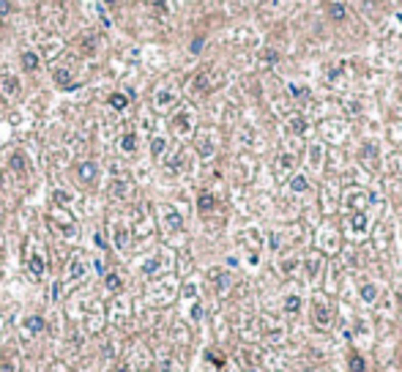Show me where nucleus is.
I'll return each mask as SVG.
<instances>
[{
  "instance_id": "nucleus-1",
  "label": "nucleus",
  "mask_w": 402,
  "mask_h": 372,
  "mask_svg": "<svg viewBox=\"0 0 402 372\" xmlns=\"http://www.w3.org/2000/svg\"><path fill=\"white\" fill-rule=\"evenodd\" d=\"M50 227L60 235V238H77L74 216L69 213V208H63V205H52L50 208Z\"/></svg>"
},
{
  "instance_id": "nucleus-2",
  "label": "nucleus",
  "mask_w": 402,
  "mask_h": 372,
  "mask_svg": "<svg viewBox=\"0 0 402 372\" xmlns=\"http://www.w3.org/2000/svg\"><path fill=\"white\" fill-rule=\"evenodd\" d=\"M66 276H69V282H80L88 276V260H85V255H72V260H69V266H66Z\"/></svg>"
},
{
  "instance_id": "nucleus-3",
  "label": "nucleus",
  "mask_w": 402,
  "mask_h": 372,
  "mask_svg": "<svg viewBox=\"0 0 402 372\" xmlns=\"http://www.w3.org/2000/svg\"><path fill=\"white\" fill-rule=\"evenodd\" d=\"M74 176L77 181H80L82 186H91V184H96V178H99V164L96 162H80L77 164V170H74Z\"/></svg>"
},
{
  "instance_id": "nucleus-4",
  "label": "nucleus",
  "mask_w": 402,
  "mask_h": 372,
  "mask_svg": "<svg viewBox=\"0 0 402 372\" xmlns=\"http://www.w3.org/2000/svg\"><path fill=\"white\" fill-rule=\"evenodd\" d=\"M129 235H131V230L123 225V222H115V225H113V244H115V247L121 249V252H123V249H129V244H131Z\"/></svg>"
},
{
  "instance_id": "nucleus-5",
  "label": "nucleus",
  "mask_w": 402,
  "mask_h": 372,
  "mask_svg": "<svg viewBox=\"0 0 402 372\" xmlns=\"http://www.w3.org/2000/svg\"><path fill=\"white\" fill-rule=\"evenodd\" d=\"M0 96H6V99H17L19 96V80L14 74L0 77Z\"/></svg>"
},
{
  "instance_id": "nucleus-6",
  "label": "nucleus",
  "mask_w": 402,
  "mask_h": 372,
  "mask_svg": "<svg viewBox=\"0 0 402 372\" xmlns=\"http://www.w3.org/2000/svg\"><path fill=\"white\" fill-rule=\"evenodd\" d=\"M52 80H55V85H58L60 91H74L77 85H80V82H74V74H72V69H55Z\"/></svg>"
},
{
  "instance_id": "nucleus-7",
  "label": "nucleus",
  "mask_w": 402,
  "mask_h": 372,
  "mask_svg": "<svg viewBox=\"0 0 402 372\" xmlns=\"http://www.w3.org/2000/svg\"><path fill=\"white\" fill-rule=\"evenodd\" d=\"M162 219H164V227H167L170 233H175L184 227V219H181V213L175 208H170V205H162Z\"/></svg>"
},
{
  "instance_id": "nucleus-8",
  "label": "nucleus",
  "mask_w": 402,
  "mask_h": 372,
  "mask_svg": "<svg viewBox=\"0 0 402 372\" xmlns=\"http://www.w3.org/2000/svg\"><path fill=\"white\" fill-rule=\"evenodd\" d=\"M312 318H315V326H320V329H328V326H331V310H328L323 301H315Z\"/></svg>"
},
{
  "instance_id": "nucleus-9",
  "label": "nucleus",
  "mask_w": 402,
  "mask_h": 372,
  "mask_svg": "<svg viewBox=\"0 0 402 372\" xmlns=\"http://www.w3.org/2000/svg\"><path fill=\"white\" fill-rule=\"evenodd\" d=\"M364 230H367V216H364V213H353V216L348 219V233H350V238H359Z\"/></svg>"
},
{
  "instance_id": "nucleus-10",
  "label": "nucleus",
  "mask_w": 402,
  "mask_h": 372,
  "mask_svg": "<svg viewBox=\"0 0 402 372\" xmlns=\"http://www.w3.org/2000/svg\"><path fill=\"white\" fill-rule=\"evenodd\" d=\"M109 194L118 197V200H126V197L131 194V184L126 178H115L113 184H109Z\"/></svg>"
},
{
  "instance_id": "nucleus-11",
  "label": "nucleus",
  "mask_w": 402,
  "mask_h": 372,
  "mask_svg": "<svg viewBox=\"0 0 402 372\" xmlns=\"http://www.w3.org/2000/svg\"><path fill=\"white\" fill-rule=\"evenodd\" d=\"M172 132H175V134H189V132H192V115H189L186 110L172 118Z\"/></svg>"
},
{
  "instance_id": "nucleus-12",
  "label": "nucleus",
  "mask_w": 402,
  "mask_h": 372,
  "mask_svg": "<svg viewBox=\"0 0 402 372\" xmlns=\"http://www.w3.org/2000/svg\"><path fill=\"white\" fill-rule=\"evenodd\" d=\"M9 167L17 172V176H28V170H30V164L25 159V154L17 151V154H11V159H9Z\"/></svg>"
},
{
  "instance_id": "nucleus-13",
  "label": "nucleus",
  "mask_w": 402,
  "mask_h": 372,
  "mask_svg": "<svg viewBox=\"0 0 402 372\" xmlns=\"http://www.w3.org/2000/svg\"><path fill=\"white\" fill-rule=\"evenodd\" d=\"M126 315H129V307L123 304V298H118V301L109 304V320L113 323H123Z\"/></svg>"
},
{
  "instance_id": "nucleus-14",
  "label": "nucleus",
  "mask_w": 402,
  "mask_h": 372,
  "mask_svg": "<svg viewBox=\"0 0 402 372\" xmlns=\"http://www.w3.org/2000/svg\"><path fill=\"white\" fill-rule=\"evenodd\" d=\"M326 9H328V17L334 19V22H342L345 17H348V9H345V3H342V0H328V6H326Z\"/></svg>"
},
{
  "instance_id": "nucleus-15",
  "label": "nucleus",
  "mask_w": 402,
  "mask_h": 372,
  "mask_svg": "<svg viewBox=\"0 0 402 372\" xmlns=\"http://www.w3.org/2000/svg\"><path fill=\"white\" fill-rule=\"evenodd\" d=\"M28 271L33 274V276H44V271H47L44 257H41V255H30V257H28Z\"/></svg>"
},
{
  "instance_id": "nucleus-16",
  "label": "nucleus",
  "mask_w": 402,
  "mask_h": 372,
  "mask_svg": "<svg viewBox=\"0 0 402 372\" xmlns=\"http://www.w3.org/2000/svg\"><path fill=\"white\" fill-rule=\"evenodd\" d=\"M25 329L30 331V334H41V331L47 329V320L41 318V315H30V318H25Z\"/></svg>"
},
{
  "instance_id": "nucleus-17",
  "label": "nucleus",
  "mask_w": 402,
  "mask_h": 372,
  "mask_svg": "<svg viewBox=\"0 0 402 372\" xmlns=\"http://www.w3.org/2000/svg\"><path fill=\"white\" fill-rule=\"evenodd\" d=\"M214 205H216V197L214 194H211V192H200V197H197V208H200V213L214 211Z\"/></svg>"
},
{
  "instance_id": "nucleus-18",
  "label": "nucleus",
  "mask_w": 402,
  "mask_h": 372,
  "mask_svg": "<svg viewBox=\"0 0 402 372\" xmlns=\"http://www.w3.org/2000/svg\"><path fill=\"white\" fill-rule=\"evenodd\" d=\"M153 101H156V107H159V110H167V107L175 104V93H170V91H159V93L153 96Z\"/></svg>"
},
{
  "instance_id": "nucleus-19",
  "label": "nucleus",
  "mask_w": 402,
  "mask_h": 372,
  "mask_svg": "<svg viewBox=\"0 0 402 372\" xmlns=\"http://www.w3.org/2000/svg\"><path fill=\"white\" fill-rule=\"evenodd\" d=\"M121 151L123 154H134V151H137V134H134V132H126L123 137H121Z\"/></svg>"
},
{
  "instance_id": "nucleus-20",
  "label": "nucleus",
  "mask_w": 402,
  "mask_h": 372,
  "mask_svg": "<svg viewBox=\"0 0 402 372\" xmlns=\"http://www.w3.org/2000/svg\"><path fill=\"white\" fill-rule=\"evenodd\" d=\"M104 285H107V290H109V293H121V290H123V279H121V276H118L115 271L104 274Z\"/></svg>"
},
{
  "instance_id": "nucleus-21",
  "label": "nucleus",
  "mask_w": 402,
  "mask_h": 372,
  "mask_svg": "<svg viewBox=\"0 0 402 372\" xmlns=\"http://www.w3.org/2000/svg\"><path fill=\"white\" fill-rule=\"evenodd\" d=\"M109 107H113L115 113H123V110L129 107V96H126V93H113V96H109Z\"/></svg>"
},
{
  "instance_id": "nucleus-22",
  "label": "nucleus",
  "mask_w": 402,
  "mask_h": 372,
  "mask_svg": "<svg viewBox=\"0 0 402 372\" xmlns=\"http://www.w3.org/2000/svg\"><path fill=\"white\" fill-rule=\"evenodd\" d=\"M19 60H22V66H25V71H36V69H38V55H36V52H30V50H28V52H22V58H19Z\"/></svg>"
},
{
  "instance_id": "nucleus-23",
  "label": "nucleus",
  "mask_w": 402,
  "mask_h": 372,
  "mask_svg": "<svg viewBox=\"0 0 402 372\" xmlns=\"http://www.w3.org/2000/svg\"><path fill=\"white\" fill-rule=\"evenodd\" d=\"M192 88H194L197 93H208V91H211V82H208V74H206V71L194 77V85H192Z\"/></svg>"
},
{
  "instance_id": "nucleus-24",
  "label": "nucleus",
  "mask_w": 402,
  "mask_h": 372,
  "mask_svg": "<svg viewBox=\"0 0 402 372\" xmlns=\"http://www.w3.org/2000/svg\"><path fill=\"white\" fill-rule=\"evenodd\" d=\"M348 367H350V372H367V361L361 359L359 353H350V359H348Z\"/></svg>"
},
{
  "instance_id": "nucleus-25",
  "label": "nucleus",
  "mask_w": 402,
  "mask_h": 372,
  "mask_svg": "<svg viewBox=\"0 0 402 372\" xmlns=\"http://www.w3.org/2000/svg\"><path fill=\"white\" fill-rule=\"evenodd\" d=\"M361 298H364L367 304H372L375 298H377V288H375V285H369V282L361 285Z\"/></svg>"
},
{
  "instance_id": "nucleus-26",
  "label": "nucleus",
  "mask_w": 402,
  "mask_h": 372,
  "mask_svg": "<svg viewBox=\"0 0 402 372\" xmlns=\"http://www.w3.org/2000/svg\"><path fill=\"white\" fill-rule=\"evenodd\" d=\"M164 148H167V140H164V137H153V140H151V154H153V156H162Z\"/></svg>"
},
{
  "instance_id": "nucleus-27",
  "label": "nucleus",
  "mask_w": 402,
  "mask_h": 372,
  "mask_svg": "<svg viewBox=\"0 0 402 372\" xmlns=\"http://www.w3.org/2000/svg\"><path fill=\"white\" fill-rule=\"evenodd\" d=\"M82 52H85V55H93V52H96V38H88V36H85V38H82Z\"/></svg>"
},
{
  "instance_id": "nucleus-28",
  "label": "nucleus",
  "mask_w": 402,
  "mask_h": 372,
  "mask_svg": "<svg viewBox=\"0 0 402 372\" xmlns=\"http://www.w3.org/2000/svg\"><path fill=\"white\" fill-rule=\"evenodd\" d=\"M153 271H159V257H151V260H148V263L143 266V274H148V276H151Z\"/></svg>"
},
{
  "instance_id": "nucleus-29",
  "label": "nucleus",
  "mask_w": 402,
  "mask_h": 372,
  "mask_svg": "<svg viewBox=\"0 0 402 372\" xmlns=\"http://www.w3.org/2000/svg\"><path fill=\"white\" fill-rule=\"evenodd\" d=\"M181 164H184V154H181V151H178V154H172L170 159H167V167H170V170L181 167Z\"/></svg>"
},
{
  "instance_id": "nucleus-30",
  "label": "nucleus",
  "mask_w": 402,
  "mask_h": 372,
  "mask_svg": "<svg viewBox=\"0 0 402 372\" xmlns=\"http://www.w3.org/2000/svg\"><path fill=\"white\" fill-rule=\"evenodd\" d=\"M298 307H301V298H298V296H287V301H285V310H287V312H296Z\"/></svg>"
},
{
  "instance_id": "nucleus-31",
  "label": "nucleus",
  "mask_w": 402,
  "mask_h": 372,
  "mask_svg": "<svg viewBox=\"0 0 402 372\" xmlns=\"http://www.w3.org/2000/svg\"><path fill=\"white\" fill-rule=\"evenodd\" d=\"M290 186H293V192H304V189H306V178L304 176H296L293 181H290Z\"/></svg>"
},
{
  "instance_id": "nucleus-32",
  "label": "nucleus",
  "mask_w": 402,
  "mask_h": 372,
  "mask_svg": "<svg viewBox=\"0 0 402 372\" xmlns=\"http://www.w3.org/2000/svg\"><path fill=\"white\" fill-rule=\"evenodd\" d=\"M159 372H172V361L170 359H162L159 361Z\"/></svg>"
},
{
  "instance_id": "nucleus-33",
  "label": "nucleus",
  "mask_w": 402,
  "mask_h": 372,
  "mask_svg": "<svg viewBox=\"0 0 402 372\" xmlns=\"http://www.w3.org/2000/svg\"><path fill=\"white\" fill-rule=\"evenodd\" d=\"M9 11H11V3L9 0H0V17H6Z\"/></svg>"
},
{
  "instance_id": "nucleus-34",
  "label": "nucleus",
  "mask_w": 402,
  "mask_h": 372,
  "mask_svg": "<svg viewBox=\"0 0 402 372\" xmlns=\"http://www.w3.org/2000/svg\"><path fill=\"white\" fill-rule=\"evenodd\" d=\"M200 50H203V36H200V38H194V41H192V52L197 55Z\"/></svg>"
},
{
  "instance_id": "nucleus-35",
  "label": "nucleus",
  "mask_w": 402,
  "mask_h": 372,
  "mask_svg": "<svg viewBox=\"0 0 402 372\" xmlns=\"http://www.w3.org/2000/svg\"><path fill=\"white\" fill-rule=\"evenodd\" d=\"M3 372H17V361H6L3 364Z\"/></svg>"
},
{
  "instance_id": "nucleus-36",
  "label": "nucleus",
  "mask_w": 402,
  "mask_h": 372,
  "mask_svg": "<svg viewBox=\"0 0 402 372\" xmlns=\"http://www.w3.org/2000/svg\"><path fill=\"white\" fill-rule=\"evenodd\" d=\"M192 318H194V320H200V318H203V310H200V304H197L194 310H192Z\"/></svg>"
},
{
  "instance_id": "nucleus-37",
  "label": "nucleus",
  "mask_w": 402,
  "mask_h": 372,
  "mask_svg": "<svg viewBox=\"0 0 402 372\" xmlns=\"http://www.w3.org/2000/svg\"><path fill=\"white\" fill-rule=\"evenodd\" d=\"M113 372H131V369H129V367H126V364H121V367H115Z\"/></svg>"
},
{
  "instance_id": "nucleus-38",
  "label": "nucleus",
  "mask_w": 402,
  "mask_h": 372,
  "mask_svg": "<svg viewBox=\"0 0 402 372\" xmlns=\"http://www.w3.org/2000/svg\"><path fill=\"white\" fill-rule=\"evenodd\" d=\"M101 3H104V6H118L121 0H101Z\"/></svg>"
},
{
  "instance_id": "nucleus-39",
  "label": "nucleus",
  "mask_w": 402,
  "mask_h": 372,
  "mask_svg": "<svg viewBox=\"0 0 402 372\" xmlns=\"http://www.w3.org/2000/svg\"><path fill=\"white\" fill-rule=\"evenodd\" d=\"M0 257H3V244H0Z\"/></svg>"
},
{
  "instance_id": "nucleus-40",
  "label": "nucleus",
  "mask_w": 402,
  "mask_h": 372,
  "mask_svg": "<svg viewBox=\"0 0 402 372\" xmlns=\"http://www.w3.org/2000/svg\"><path fill=\"white\" fill-rule=\"evenodd\" d=\"M249 372H260V369H249Z\"/></svg>"
}]
</instances>
